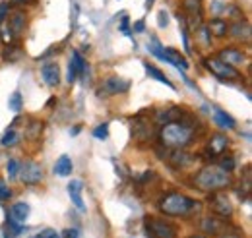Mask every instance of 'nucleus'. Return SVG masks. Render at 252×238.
Listing matches in <instances>:
<instances>
[{"label": "nucleus", "instance_id": "1", "mask_svg": "<svg viewBox=\"0 0 252 238\" xmlns=\"http://www.w3.org/2000/svg\"><path fill=\"white\" fill-rule=\"evenodd\" d=\"M159 140L165 148L171 149H185L189 148L194 140V128L185 124V122H167L163 124L161 132H159Z\"/></svg>", "mask_w": 252, "mask_h": 238}, {"label": "nucleus", "instance_id": "2", "mask_svg": "<svg viewBox=\"0 0 252 238\" xmlns=\"http://www.w3.org/2000/svg\"><path fill=\"white\" fill-rule=\"evenodd\" d=\"M194 184L204 192H221L233 184V178L231 173L223 171L221 167H206L196 175Z\"/></svg>", "mask_w": 252, "mask_h": 238}, {"label": "nucleus", "instance_id": "3", "mask_svg": "<svg viewBox=\"0 0 252 238\" xmlns=\"http://www.w3.org/2000/svg\"><path fill=\"white\" fill-rule=\"evenodd\" d=\"M159 209L169 217H187L198 209V204L181 192H171V194L161 198Z\"/></svg>", "mask_w": 252, "mask_h": 238}, {"label": "nucleus", "instance_id": "4", "mask_svg": "<svg viewBox=\"0 0 252 238\" xmlns=\"http://www.w3.org/2000/svg\"><path fill=\"white\" fill-rule=\"evenodd\" d=\"M204 64H206V68H208L216 78H220L221 82H227V80H239V78H241V74H239V70H237V68H233V66L225 64V62L220 60L218 57L206 59L204 60Z\"/></svg>", "mask_w": 252, "mask_h": 238}, {"label": "nucleus", "instance_id": "5", "mask_svg": "<svg viewBox=\"0 0 252 238\" xmlns=\"http://www.w3.org/2000/svg\"><path fill=\"white\" fill-rule=\"evenodd\" d=\"M146 231L152 238H175L177 231L171 223L163 221V219H156V217H148L146 219Z\"/></svg>", "mask_w": 252, "mask_h": 238}, {"label": "nucleus", "instance_id": "6", "mask_svg": "<svg viewBox=\"0 0 252 238\" xmlns=\"http://www.w3.org/2000/svg\"><path fill=\"white\" fill-rule=\"evenodd\" d=\"M20 178L24 184L33 186V184H39L43 180V167L35 161H26L24 165H20Z\"/></svg>", "mask_w": 252, "mask_h": 238}, {"label": "nucleus", "instance_id": "7", "mask_svg": "<svg viewBox=\"0 0 252 238\" xmlns=\"http://www.w3.org/2000/svg\"><path fill=\"white\" fill-rule=\"evenodd\" d=\"M41 76H43V82L49 86V88H57L61 84V66L59 62H45L41 66Z\"/></svg>", "mask_w": 252, "mask_h": 238}, {"label": "nucleus", "instance_id": "8", "mask_svg": "<svg viewBox=\"0 0 252 238\" xmlns=\"http://www.w3.org/2000/svg\"><path fill=\"white\" fill-rule=\"evenodd\" d=\"M130 89V82L125 80V78H119V76H111L103 82L101 86V91H105L107 95H123Z\"/></svg>", "mask_w": 252, "mask_h": 238}, {"label": "nucleus", "instance_id": "9", "mask_svg": "<svg viewBox=\"0 0 252 238\" xmlns=\"http://www.w3.org/2000/svg\"><path fill=\"white\" fill-rule=\"evenodd\" d=\"M220 60H223L225 64H229V66H233V68H237V66H243L245 62H247V55L241 51V49H235V47H227V49H223L220 51Z\"/></svg>", "mask_w": 252, "mask_h": 238}, {"label": "nucleus", "instance_id": "10", "mask_svg": "<svg viewBox=\"0 0 252 238\" xmlns=\"http://www.w3.org/2000/svg\"><path fill=\"white\" fill-rule=\"evenodd\" d=\"M82 192H84V184H82V180H72V182L68 184V196H70L74 208L84 213V211H86V204H84Z\"/></svg>", "mask_w": 252, "mask_h": 238}, {"label": "nucleus", "instance_id": "11", "mask_svg": "<svg viewBox=\"0 0 252 238\" xmlns=\"http://www.w3.org/2000/svg\"><path fill=\"white\" fill-rule=\"evenodd\" d=\"M233 39H237V41H245V43H249L251 41V26H249V22L247 20H237L233 26H229V31H227Z\"/></svg>", "mask_w": 252, "mask_h": 238}, {"label": "nucleus", "instance_id": "12", "mask_svg": "<svg viewBox=\"0 0 252 238\" xmlns=\"http://www.w3.org/2000/svg\"><path fill=\"white\" fill-rule=\"evenodd\" d=\"M30 217V206L20 202V204H14L12 208L8 209V221L10 223H16V225H24Z\"/></svg>", "mask_w": 252, "mask_h": 238}, {"label": "nucleus", "instance_id": "13", "mask_svg": "<svg viewBox=\"0 0 252 238\" xmlns=\"http://www.w3.org/2000/svg\"><path fill=\"white\" fill-rule=\"evenodd\" d=\"M214 194V209L220 213L221 217H229L233 213V206H231V200L227 196H223L220 192H212Z\"/></svg>", "mask_w": 252, "mask_h": 238}, {"label": "nucleus", "instance_id": "14", "mask_svg": "<svg viewBox=\"0 0 252 238\" xmlns=\"http://www.w3.org/2000/svg\"><path fill=\"white\" fill-rule=\"evenodd\" d=\"M8 16H10L8 18V24H10L12 35L14 37L22 35L24 30H26V16H24V12H14V14H8Z\"/></svg>", "mask_w": 252, "mask_h": 238}, {"label": "nucleus", "instance_id": "15", "mask_svg": "<svg viewBox=\"0 0 252 238\" xmlns=\"http://www.w3.org/2000/svg\"><path fill=\"white\" fill-rule=\"evenodd\" d=\"M223 221H221L220 217H204V221H202V231L206 233V235H220L221 231H223Z\"/></svg>", "mask_w": 252, "mask_h": 238}, {"label": "nucleus", "instance_id": "16", "mask_svg": "<svg viewBox=\"0 0 252 238\" xmlns=\"http://www.w3.org/2000/svg\"><path fill=\"white\" fill-rule=\"evenodd\" d=\"M214 120H216V124L220 126V128H223V130H235V120L231 119L223 109H220V107H214Z\"/></svg>", "mask_w": 252, "mask_h": 238}, {"label": "nucleus", "instance_id": "17", "mask_svg": "<svg viewBox=\"0 0 252 238\" xmlns=\"http://www.w3.org/2000/svg\"><path fill=\"white\" fill-rule=\"evenodd\" d=\"M72 171H74L72 159H70L68 155H61L59 161L55 163V175H59V177H70Z\"/></svg>", "mask_w": 252, "mask_h": 238}, {"label": "nucleus", "instance_id": "18", "mask_svg": "<svg viewBox=\"0 0 252 238\" xmlns=\"http://www.w3.org/2000/svg\"><path fill=\"white\" fill-rule=\"evenodd\" d=\"M144 68H146V72H148V76L150 78H154V80H158V82H161V84H165L167 88H171V89H175V86H173V82L159 70L158 66H154V64H150V62H146L144 64Z\"/></svg>", "mask_w": 252, "mask_h": 238}, {"label": "nucleus", "instance_id": "19", "mask_svg": "<svg viewBox=\"0 0 252 238\" xmlns=\"http://www.w3.org/2000/svg\"><path fill=\"white\" fill-rule=\"evenodd\" d=\"M20 142H22V134L12 126V128H8V132L2 136L0 146H2V148H16Z\"/></svg>", "mask_w": 252, "mask_h": 238}, {"label": "nucleus", "instance_id": "20", "mask_svg": "<svg viewBox=\"0 0 252 238\" xmlns=\"http://www.w3.org/2000/svg\"><path fill=\"white\" fill-rule=\"evenodd\" d=\"M208 30L212 33V37H225L227 35V31H229V26H227V22L225 20H221V18H214L210 24H208Z\"/></svg>", "mask_w": 252, "mask_h": 238}, {"label": "nucleus", "instance_id": "21", "mask_svg": "<svg viewBox=\"0 0 252 238\" xmlns=\"http://www.w3.org/2000/svg\"><path fill=\"white\" fill-rule=\"evenodd\" d=\"M229 148V140H227V136H214L212 140H210V151L214 153V155H221L225 149Z\"/></svg>", "mask_w": 252, "mask_h": 238}, {"label": "nucleus", "instance_id": "22", "mask_svg": "<svg viewBox=\"0 0 252 238\" xmlns=\"http://www.w3.org/2000/svg\"><path fill=\"white\" fill-rule=\"evenodd\" d=\"M8 109H10L12 113H20V111L24 109V99H22V93H20V91H14V93L10 95V99H8Z\"/></svg>", "mask_w": 252, "mask_h": 238}, {"label": "nucleus", "instance_id": "23", "mask_svg": "<svg viewBox=\"0 0 252 238\" xmlns=\"http://www.w3.org/2000/svg\"><path fill=\"white\" fill-rule=\"evenodd\" d=\"M183 10L189 16H198L202 10V0H183Z\"/></svg>", "mask_w": 252, "mask_h": 238}, {"label": "nucleus", "instance_id": "24", "mask_svg": "<svg viewBox=\"0 0 252 238\" xmlns=\"http://www.w3.org/2000/svg\"><path fill=\"white\" fill-rule=\"evenodd\" d=\"M70 60L74 62L78 76H84V74H86V59L82 57V53H80V51H72V59Z\"/></svg>", "mask_w": 252, "mask_h": 238}, {"label": "nucleus", "instance_id": "25", "mask_svg": "<svg viewBox=\"0 0 252 238\" xmlns=\"http://www.w3.org/2000/svg\"><path fill=\"white\" fill-rule=\"evenodd\" d=\"M6 173H8L10 180H14L18 177V173H20V163H18L16 159H10L8 165H6Z\"/></svg>", "mask_w": 252, "mask_h": 238}, {"label": "nucleus", "instance_id": "26", "mask_svg": "<svg viewBox=\"0 0 252 238\" xmlns=\"http://www.w3.org/2000/svg\"><path fill=\"white\" fill-rule=\"evenodd\" d=\"M94 136L97 138V140H107V138H109V122L99 124V126L94 130Z\"/></svg>", "mask_w": 252, "mask_h": 238}, {"label": "nucleus", "instance_id": "27", "mask_svg": "<svg viewBox=\"0 0 252 238\" xmlns=\"http://www.w3.org/2000/svg\"><path fill=\"white\" fill-rule=\"evenodd\" d=\"M198 35L202 37V41H204L206 47L212 45V33H210V30H208V26H200V28H198Z\"/></svg>", "mask_w": 252, "mask_h": 238}, {"label": "nucleus", "instance_id": "28", "mask_svg": "<svg viewBox=\"0 0 252 238\" xmlns=\"http://www.w3.org/2000/svg\"><path fill=\"white\" fill-rule=\"evenodd\" d=\"M221 169L231 173V171L235 169V159H233V157H223V159H221Z\"/></svg>", "mask_w": 252, "mask_h": 238}, {"label": "nucleus", "instance_id": "29", "mask_svg": "<svg viewBox=\"0 0 252 238\" xmlns=\"http://www.w3.org/2000/svg\"><path fill=\"white\" fill-rule=\"evenodd\" d=\"M12 198V190L0 180V202H4V200H10Z\"/></svg>", "mask_w": 252, "mask_h": 238}, {"label": "nucleus", "instance_id": "30", "mask_svg": "<svg viewBox=\"0 0 252 238\" xmlns=\"http://www.w3.org/2000/svg\"><path fill=\"white\" fill-rule=\"evenodd\" d=\"M76 78H78V72H76L74 62L70 60V64H68V84H74V82H76Z\"/></svg>", "mask_w": 252, "mask_h": 238}, {"label": "nucleus", "instance_id": "31", "mask_svg": "<svg viewBox=\"0 0 252 238\" xmlns=\"http://www.w3.org/2000/svg\"><path fill=\"white\" fill-rule=\"evenodd\" d=\"M158 24H159V28H167V26H169V14H167L165 10H161L158 14Z\"/></svg>", "mask_w": 252, "mask_h": 238}, {"label": "nucleus", "instance_id": "32", "mask_svg": "<svg viewBox=\"0 0 252 238\" xmlns=\"http://www.w3.org/2000/svg\"><path fill=\"white\" fill-rule=\"evenodd\" d=\"M8 14H10V6H8V2H0V26H2V22L6 20Z\"/></svg>", "mask_w": 252, "mask_h": 238}, {"label": "nucleus", "instance_id": "33", "mask_svg": "<svg viewBox=\"0 0 252 238\" xmlns=\"http://www.w3.org/2000/svg\"><path fill=\"white\" fill-rule=\"evenodd\" d=\"M187 26H183V30H181V35H183V45H185V51L190 55V43H189V33H187Z\"/></svg>", "mask_w": 252, "mask_h": 238}, {"label": "nucleus", "instance_id": "34", "mask_svg": "<svg viewBox=\"0 0 252 238\" xmlns=\"http://www.w3.org/2000/svg\"><path fill=\"white\" fill-rule=\"evenodd\" d=\"M132 30L136 31V33H144V31H146V22H144V20H140V22H134Z\"/></svg>", "mask_w": 252, "mask_h": 238}, {"label": "nucleus", "instance_id": "35", "mask_svg": "<svg viewBox=\"0 0 252 238\" xmlns=\"http://www.w3.org/2000/svg\"><path fill=\"white\" fill-rule=\"evenodd\" d=\"M64 238H80V233H78V229H66Z\"/></svg>", "mask_w": 252, "mask_h": 238}, {"label": "nucleus", "instance_id": "36", "mask_svg": "<svg viewBox=\"0 0 252 238\" xmlns=\"http://www.w3.org/2000/svg\"><path fill=\"white\" fill-rule=\"evenodd\" d=\"M39 238H61L55 231H51V229H47V231H43L41 235H39Z\"/></svg>", "mask_w": 252, "mask_h": 238}, {"label": "nucleus", "instance_id": "37", "mask_svg": "<svg viewBox=\"0 0 252 238\" xmlns=\"http://www.w3.org/2000/svg\"><path fill=\"white\" fill-rule=\"evenodd\" d=\"M28 0H14V4H26Z\"/></svg>", "mask_w": 252, "mask_h": 238}, {"label": "nucleus", "instance_id": "38", "mask_svg": "<svg viewBox=\"0 0 252 238\" xmlns=\"http://www.w3.org/2000/svg\"><path fill=\"white\" fill-rule=\"evenodd\" d=\"M221 238H239V237H235V235H223Z\"/></svg>", "mask_w": 252, "mask_h": 238}]
</instances>
